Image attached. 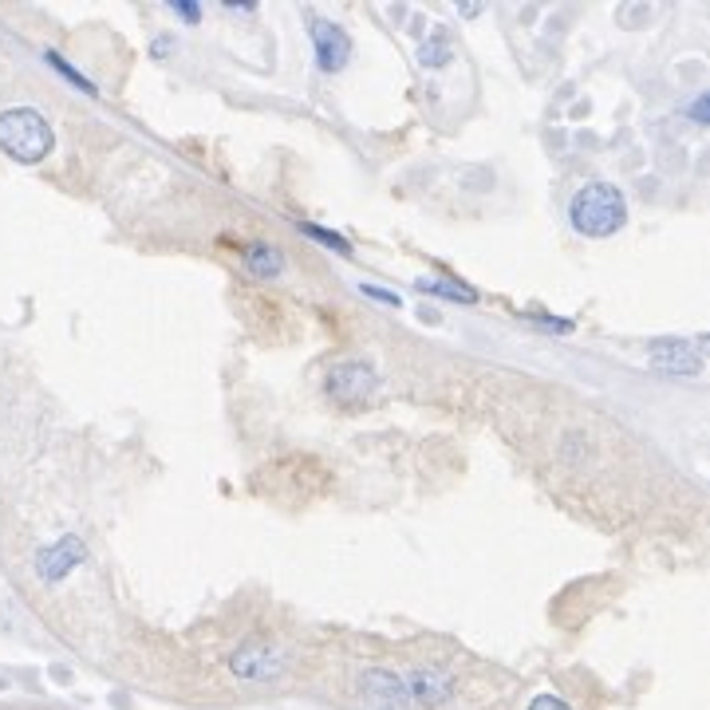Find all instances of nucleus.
I'll return each instance as SVG.
<instances>
[{
	"label": "nucleus",
	"instance_id": "0eeeda50",
	"mask_svg": "<svg viewBox=\"0 0 710 710\" xmlns=\"http://www.w3.org/2000/svg\"><path fill=\"white\" fill-rule=\"evenodd\" d=\"M83 560V545H80V537H63V541H55L52 548H44L37 557V568H40V576L44 580H60L68 568H75Z\"/></svg>",
	"mask_w": 710,
	"mask_h": 710
},
{
	"label": "nucleus",
	"instance_id": "9d476101",
	"mask_svg": "<svg viewBox=\"0 0 710 710\" xmlns=\"http://www.w3.org/2000/svg\"><path fill=\"white\" fill-rule=\"evenodd\" d=\"M446 60H450V37H446V28H439V32L419 48V63H423V68H442Z\"/></svg>",
	"mask_w": 710,
	"mask_h": 710
},
{
	"label": "nucleus",
	"instance_id": "f257e3e1",
	"mask_svg": "<svg viewBox=\"0 0 710 710\" xmlns=\"http://www.w3.org/2000/svg\"><path fill=\"white\" fill-rule=\"evenodd\" d=\"M568 217L585 237H611L628 222V202L611 182H588L568 202Z\"/></svg>",
	"mask_w": 710,
	"mask_h": 710
},
{
	"label": "nucleus",
	"instance_id": "4468645a",
	"mask_svg": "<svg viewBox=\"0 0 710 710\" xmlns=\"http://www.w3.org/2000/svg\"><path fill=\"white\" fill-rule=\"evenodd\" d=\"M529 710H568L565 699H557V694H537V699L529 702Z\"/></svg>",
	"mask_w": 710,
	"mask_h": 710
},
{
	"label": "nucleus",
	"instance_id": "2eb2a0df",
	"mask_svg": "<svg viewBox=\"0 0 710 710\" xmlns=\"http://www.w3.org/2000/svg\"><path fill=\"white\" fill-rule=\"evenodd\" d=\"M363 292L375 300H387V305H399V297H391V292H383V288H375V285H363Z\"/></svg>",
	"mask_w": 710,
	"mask_h": 710
},
{
	"label": "nucleus",
	"instance_id": "1a4fd4ad",
	"mask_svg": "<svg viewBox=\"0 0 710 710\" xmlns=\"http://www.w3.org/2000/svg\"><path fill=\"white\" fill-rule=\"evenodd\" d=\"M245 265H249L257 277H277L285 269V253L277 245H249L245 249Z\"/></svg>",
	"mask_w": 710,
	"mask_h": 710
},
{
	"label": "nucleus",
	"instance_id": "f03ea898",
	"mask_svg": "<svg viewBox=\"0 0 710 710\" xmlns=\"http://www.w3.org/2000/svg\"><path fill=\"white\" fill-rule=\"evenodd\" d=\"M0 151L12 154L17 163H44L52 151V126L32 107L4 111L0 115Z\"/></svg>",
	"mask_w": 710,
	"mask_h": 710
},
{
	"label": "nucleus",
	"instance_id": "ddd939ff",
	"mask_svg": "<svg viewBox=\"0 0 710 710\" xmlns=\"http://www.w3.org/2000/svg\"><path fill=\"white\" fill-rule=\"evenodd\" d=\"M305 234H308V237H316V241L332 245V249H336V253H343V257H348V253H351V245L343 241L340 234H328V229H316V225H305Z\"/></svg>",
	"mask_w": 710,
	"mask_h": 710
},
{
	"label": "nucleus",
	"instance_id": "9b49d317",
	"mask_svg": "<svg viewBox=\"0 0 710 710\" xmlns=\"http://www.w3.org/2000/svg\"><path fill=\"white\" fill-rule=\"evenodd\" d=\"M0 710H72V707H60V702H44V699H0Z\"/></svg>",
	"mask_w": 710,
	"mask_h": 710
},
{
	"label": "nucleus",
	"instance_id": "423d86ee",
	"mask_svg": "<svg viewBox=\"0 0 710 710\" xmlns=\"http://www.w3.org/2000/svg\"><path fill=\"white\" fill-rule=\"evenodd\" d=\"M363 707L368 710H407V687L391 671L363 675Z\"/></svg>",
	"mask_w": 710,
	"mask_h": 710
},
{
	"label": "nucleus",
	"instance_id": "f8f14e48",
	"mask_svg": "<svg viewBox=\"0 0 710 710\" xmlns=\"http://www.w3.org/2000/svg\"><path fill=\"white\" fill-rule=\"evenodd\" d=\"M426 292H439V297H450V300H474V292L470 288H462V285H442V280H431V285H423Z\"/></svg>",
	"mask_w": 710,
	"mask_h": 710
},
{
	"label": "nucleus",
	"instance_id": "39448f33",
	"mask_svg": "<svg viewBox=\"0 0 710 710\" xmlns=\"http://www.w3.org/2000/svg\"><path fill=\"white\" fill-rule=\"evenodd\" d=\"M651 363H656L659 371H671V375H699L702 351L699 343H687V340H656L651 343Z\"/></svg>",
	"mask_w": 710,
	"mask_h": 710
},
{
	"label": "nucleus",
	"instance_id": "7ed1b4c3",
	"mask_svg": "<svg viewBox=\"0 0 710 710\" xmlns=\"http://www.w3.org/2000/svg\"><path fill=\"white\" fill-rule=\"evenodd\" d=\"M375 387H379L375 368H371V363H363V360H343V363H336V368L328 371V395H332L340 407L368 403V399L375 395Z\"/></svg>",
	"mask_w": 710,
	"mask_h": 710
},
{
	"label": "nucleus",
	"instance_id": "dca6fc26",
	"mask_svg": "<svg viewBox=\"0 0 710 710\" xmlns=\"http://www.w3.org/2000/svg\"><path fill=\"white\" fill-rule=\"evenodd\" d=\"M174 9H178L182 17L189 20V24H194V20H198V9H194V0H178V4H174Z\"/></svg>",
	"mask_w": 710,
	"mask_h": 710
},
{
	"label": "nucleus",
	"instance_id": "20e7f679",
	"mask_svg": "<svg viewBox=\"0 0 710 710\" xmlns=\"http://www.w3.org/2000/svg\"><path fill=\"white\" fill-rule=\"evenodd\" d=\"M312 44H316V63L325 72H340L343 63L351 60V40L340 24L332 20H312Z\"/></svg>",
	"mask_w": 710,
	"mask_h": 710
},
{
	"label": "nucleus",
	"instance_id": "6e6552de",
	"mask_svg": "<svg viewBox=\"0 0 710 710\" xmlns=\"http://www.w3.org/2000/svg\"><path fill=\"white\" fill-rule=\"evenodd\" d=\"M450 691H454L450 675L434 671V667H419V671L411 675V694L423 702V707H439V702H446Z\"/></svg>",
	"mask_w": 710,
	"mask_h": 710
}]
</instances>
